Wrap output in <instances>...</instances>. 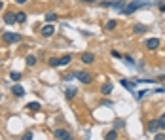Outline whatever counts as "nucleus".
Segmentation results:
<instances>
[{"label":"nucleus","instance_id":"nucleus-1","mask_svg":"<svg viewBox=\"0 0 165 140\" xmlns=\"http://www.w3.org/2000/svg\"><path fill=\"white\" fill-rule=\"evenodd\" d=\"M2 40H4V44L21 42V34H17V32H4V34H2Z\"/></svg>","mask_w":165,"mask_h":140},{"label":"nucleus","instance_id":"nucleus-2","mask_svg":"<svg viewBox=\"0 0 165 140\" xmlns=\"http://www.w3.org/2000/svg\"><path fill=\"white\" fill-rule=\"evenodd\" d=\"M142 6H144V2H129L127 6H124V13H133V11H137L139 8H142Z\"/></svg>","mask_w":165,"mask_h":140},{"label":"nucleus","instance_id":"nucleus-3","mask_svg":"<svg viewBox=\"0 0 165 140\" xmlns=\"http://www.w3.org/2000/svg\"><path fill=\"white\" fill-rule=\"evenodd\" d=\"M53 136H55L57 140H72V135H70L68 131H64V129H57V131L53 132Z\"/></svg>","mask_w":165,"mask_h":140},{"label":"nucleus","instance_id":"nucleus-4","mask_svg":"<svg viewBox=\"0 0 165 140\" xmlns=\"http://www.w3.org/2000/svg\"><path fill=\"white\" fill-rule=\"evenodd\" d=\"M76 78L80 80L82 83H85V85H89V83L93 81V76L87 74V72H76Z\"/></svg>","mask_w":165,"mask_h":140},{"label":"nucleus","instance_id":"nucleus-5","mask_svg":"<svg viewBox=\"0 0 165 140\" xmlns=\"http://www.w3.org/2000/svg\"><path fill=\"white\" fill-rule=\"evenodd\" d=\"M144 46L148 47L150 51H154V49H157V46H160V38H148Z\"/></svg>","mask_w":165,"mask_h":140},{"label":"nucleus","instance_id":"nucleus-6","mask_svg":"<svg viewBox=\"0 0 165 140\" xmlns=\"http://www.w3.org/2000/svg\"><path fill=\"white\" fill-rule=\"evenodd\" d=\"M4 23H6V25H13V23H17V15H15L13 11H8V13L4 15Z\"/></svg>","mask_w":165,"mask_h":140},{"label":"nucleus","instance_id":"nucleus-7","mask_svg":"<svg viewBox=\"0 0 165 140\" xmlns=\"http://www.w3.org/2000/svg\"><path fill=\"white\" fill-rule=\"evenodd\" d=\"M53 32H55V29H53V25H46V27H42V36H53Z\"/></svg>","mask_w":165,"mask_h":140},{"label":"nucleus","instance_id":"nucleus-8","mask_svg":"<svg viewBox=\"0 0 165 140\" xmlns=\"http://www.w3.org/2000/svg\"><path fill=\"white\" fill-rule=\"evenodd\" d=\"M76 93H78L76 87H67V89H64V97H67L68 100H72L74 97H76Z\"/></svg>","mask_w":165,"mask_h":140},{"label":"nucleus","instance_id":"nucleus-9","mask_svg":"<svg viewBox=\"0 0 165 140\" xmlns=\"http://www.w3.org/2000/svg\"><path fill=\"white\" fill-rule=\"evenodd\" d=\"M93 61H95V55H93V53H82V62H85V65H91Z\"/></svg>","mask_w":165,"mask_h":140},{"label":"nucleus","instance_id":"nucleus-10","mask_svg":"<svg viewBox=\"0 0 165 140\" xmlns=\"http://www.w3.org/2000/svg\"><path fill=\"white\" fill-rule=\"evenodd\" d=\"M101 93H103V95H110V93H112V83H110V81H106L104 85L101 87Z\"/></svg>","mask_w":165,"mask_h":140},{"label":"nucleus","instance_id":"nucleus-11","mask_svg":"<svg viewBox=\"0 0 165 140\" xmlns=\"http://www.w3.org/2000/svg\"><path fill=\"white\" fill-rule=\"evenodd\" d=\"M12 93L15 95V97H23L25 95V89L21 87V85H13V89H12Z\"/></svg>","mask_w":165,"mask_h":140},{"label":"nucleus","instance_id":"nucleus-12","mask_svg":"<svg viewBox=\"0 0 165 140\" xmlns=\"http://www.w3.org/2000/svg\"><path fill=\"white\" fill-rule=\"evenodd\" d=\"M116 138H118V131L116 129H112V131H108L104 135V140H116Z\"/></svg>","mask_w":165,"mask_h":140},{"label":"nucleus","instance_id":"nucleus-13","mask_svg":"<svg viewBox=\"0 0 165 140\" xmlns=\"http://www.w3.org/2000/svg\"><path fill=\"white\" fill-rule=\"evenodd\" d=\"M133 32H135V34H144V32H146V27H144V25H135V27H133Z\"/></svg>","mask_w":165,"mask_h":140},{"label":"nucleus","instance_id":"nucleus-14","mask_svg":"<svg viewBox=\"0 0 165 140\" xmlns=\"http://www.w3.org/2000/svg\"><path fill=\"white\" fill-rule=\"evenodd\" d=\"M70 61H72V57H70V55H64V57L59 59V65L61 66H67V65H70Z\"/></svg>","mask_w":165,"mask_h":140},{"label":"nucleus","instance_id":"nucleus-15","mask_svg":"<svg viewBox=\"0 0 165 140\" xmlns=\"http://www.w3.org/2000/svg\"><path fill=\"white\" fill-rule=\"evenodd\" d=\"M157 129H160V123H157V119H156V121H150L148 131H150V132H154V131H157Z\"/></svg>","mask_w":165,"mask_h":140},{"label":"nucleus","instance_id":"nucleus-16","mask_svg":"<svg viewBox=\"0 0 165 140\" xmlns=\"http://www.w3.org/2000/svg\"><path fill=\"white\" fill-rule=\"evenodd\" d=\"M118 27V21H114V19H110L108 23H106V30H114Z\"/></svg>","mask_w":165,"mask_h":140},{"label":"nucleus","instance_id":"nucleus-17","mask_svg":"<svg viewBox=\"0 0 165 140\" xmlns=\"http://www.w3.org/2000/svg\"><path fill=\"white\" fill-rule=\"evenodd\" d=\"M120 83H121V85H124V87H127V89H131V91L135 89V83H131V81H127V80H121ZM133 93H135V91H133Z\"/></svg>","mask_w":165,"mask_h":140},{"label":"nucleus","instance_id":"nucleus-18","mask_svg":"<svg viewBox=\"0 0 165 140\" xmlns=\"http://www.w3.org/2000/svg\"><path fill=\"white\" fill-rule=\"evenodd\" d=\"M15 15H17V23H25V19H27L25 11H19V13H15Z\"/></svg>","mask_w":165,"mask_h":140},{"label":"nucleus","instance_id":"nucleus-19","mask_svg":"<svg viewBox=\"0 0 165 140\" xmlns=\"http://www.w3.org/2000/svg\"><path fill=\"white\" fill-rule=\"evenodd\" d=\"M27 65L34 66V65H36V57H34V55H28V57H27Z\"/></svg>","mask_w":165,"mask_h":140},{"label":"nucleus","instance_id":"nucleus-20","mask_svg":"<svg viewBox=\"0 0 165 140\" xmlns=\"http://www.w3.org/2000/svg\"><path fill=\"white\" fill-rule=\"evenodd\" d=\"M28 110L38 112V110H40V104H38V102H28Z\"/></svg>","mask_w":165,"mask_h":140},{"label":"nucleus","instance_id":"nucleus-21","mask_svg":"<svg viewBox=\"0 0 165 140\" xmlns=\"http://www.w3.org/2000/svg\"><path fill=\"white\" fill-rule=\"evenodd\" d=\"M55 19H57V15H55V13H53V11H49V13H48V15H46V21H48V23H53V21H55Z\"/></svg>","mask_w":165,"mask_h":140},{"label":"nucleus","instance_id":"nucleus-22","mask_svg":"<svg viewBox=\"0 0 165 140\" xmlns=\"http://www.w3.org/2000/svg\"><path fill=\"white\" fill-rule=\"evenodd\" d=\"M124 127H125V121H121V119L114 121V129H124Z\"/></svg>","mask_w":165,"mask_h":140},{"label":"nucleus","instance_id":"nucleus-23","mask_svg":"<svg viewBox=\"0 0 165 140\" xmlns=\"http://www.w3.org/2000/svg\"><path fill=\"white\" fill-rule=\"evenodd\" d=\"M10 78H12V81H19V80H21V74H19V72H12Z\"/></svg>","mask_w":165,"mask_h":140},{"label":"nucleus","instance_id":"nucleus-24","mask_svg":"<svg viewBox=\"0 0 165 140\" xmlns=\"http://www.w3.org/2000/svg\"><path fill=\"white\" fill-rule=\"evenodd\" d=\"M157 123H160V129H165V114H161V116H160Z\"/></svg>","mask_w":165,"mask_h":140},{"label":"nucleus","instance_id":"nucleus-25","mask_svg":"<svg viewBox=\"0 0 165 140\" xmlns=\"http://www.w3.org/2000/svg\"><path fill=\"white\" fill-rule=\"evenodd\" d=\"M49 66H53V68L55 66H61L59 65V59H49Z\"/></svg>","mask_w":165,"mask_h":140},{"label":"nucleus","instance_id":"nucleus-26","mask_svg":"<svg viewBox=\"0 0 165 140\" xmlns=\"http://www.w3.org/2000/svg\"><path fill=\"white\" fill-rule=\"evenodd\" d=\"M32 136H34V135L28 131V132H25V135H23V138H21V140H32Z\"/></svg>","mask_w":165,"mask_h":140},{"label":"nucleus","instance_id":"nucleus-27","mask_svg":"<svg viewBox=\"0 0 165 140\" xmlns=\"http://www.w3.org/2000/svg\"><path fill=\"white\" fill-rule=\"evenodd\" d=\"M125 61L129 62V65H135V59L131 57V55H125Z\"/></svg>","mask_w":165,"mask_h":140},{"label":"nucleus","instance_id":"nucleus-28","mask_svg":"<svg viewBox=\"0 0 165 140\" xmlns=\"http://www.w3.org/2000/svg\"><path fill=\"white\" fill-rule=\"evenodd\" d=\"M156 140H165V132H161V135H156Z\"/></svg>","mask_w":165,"mask_h":140},{"label":"nucleus","instance_id":"nucleus-29","mask_svg":"<svg viewBox=\"0 0 165 140\" xmlns=\"http://www.w3.org/2000/svg\"><path fill=\"white\" fill-rule=\"evenodd\" d=\"M112 57H116V59H121V55L118 51H112Z\"/></svg>","mask_w":165,"mask_h":140},{"label":"nucleus","instance_id":"nucleus-30","mask_svg":"<svg viewBox=\"0 0 165 140\" xmlns=\"http://www.w3.org/2000/svg\"><path fill=\"white\" fill-rule=\"evenodd\" d=\"M160 10H161V11H165V4H160Z\"/></svg>","mask_w":165,"mask_h":140},{"label":"nucleus","instance_id":"nucleus-31","mask_svg":"<svg viewBox=\"0 0 165 140\" xmlns=\"http://www.w3.org/2000/svg\"><path fill=\"white\" fill-rule=\"evenodd\" d=\"M27 2V0H17V4H25Z\"/></svg>","mask_w":165,"mask_h":140},{"label":"nucleus","instance_id":"nucleus-32","mask_svg":"<svg viewBox=\"0 0 165 140\" xmlns=\"http://www.w3.org/2000/svg\"><path fill=\"white\" fill-rule=\"evenodd\" d=\"M160 80H161V81H165V76H160Z\"/></svg>","mask_w":165,"mask_h":140},{"label":"nucleus","instance_id":"nucleus-33","mask_svg":"<svg viewBox=\"0 0 165 140\" xmlns=\"http://www.w3.org/2000/svg\"><path fill=\"white\" fill-rule=\"evenodd\" d=\"M84 2H95V0H84Z\"/></svg>","mask_w":165,"mask_h":140},{"label":"nucleus","instance_id":"nucleus-34","mask_svg":"<svg viewBox=\"0 0 165 140\" xmlns=\"http://www.w3.org/2000/svg\"><path fill=\"white\" fill-rule=\"evenodd\" d=\"M2 8H4V4H2V2H0V10H2Z\"/></svg>","mask_w":165,"mask_h":140},{"label":"nucleus","instance_id":"nucleus-35","mask_svg":"<svg viewBox=\"0 0 165 140\" xmlns=\"http://www.w3.org/2000/svg\"><path fill=\"white\" fill-rule=\"evenodd\" d=\"M0 100H2V95H0Z\"/></svg>","mask_w":165,"mask_h":140}]
</instances>
